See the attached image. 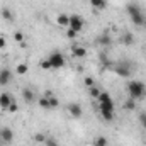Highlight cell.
Instances as JSON below:
<instances>
[{
  "label": "cell",
  "instance_id": "obj_1",
  "mask_svg": "<svg viewBox=\"0 0 146 146\" xmlns=\"http://www.w3.org/2000/svg\"><path fill=\"white\" fill-rule=\"evenodd\" d=\"M127 92L131 95V99L138 100V99H145L146 97V85L139 80H133L127 83Z\"/></svg>",
  "mask_w": 146,
  "mask_h": 146
},
{
  "label": "cell",
  "instance_id": "obj_2",
  "mask_svg": "<svg viewBox=\"0 0 146 146\" xmlns=\"http://www.w3.org/2000/svg\"><path fill=\"white\" fill-rule=\"evenodd\" d=\"M112 68H114V72L117 73L119 76H122V78H127V76H131V73H133L134 63L122 60V61H117L115 65H112Z\"/></svg>",
  "mask_w": 146,
  "mask_h": 146
},
{
  "label": "cell",
  "instance_id": "obj_3",
  "mask_svg": "<svg viewBox=\"0 0 146 146\" xmlns=\"http://www.w3.org/2000/svg\"><path fill=\"white\" fill-rule=\"evenodd\" d=\"M48 60H49V63H51V68H61V66H65V56H63L60 51L53 53Z\"/></svg>",
  "mask_w": 146,
  "mask_h": 146
},
{
  "label": "cell",
  "instance_id": "obj_4",
  "mask_svg": "<svg viewBox=\"0 0 146 146\" xmlns=\"http://www.w3.org/2000/svg\"><path fill=\"white\" fill-rule=\"evenodd\" d=\"M97 100H99V104H100L102 107H110V109H114V100H112V97H110L107 92H100V95L97 97Z\"/></svg>",
  "mask_w": 146,
  "mask_h": 146
},
{
  "label": "cell",
  "instance_id": "obj_5",
  "mask_svg": "<svg viewBox=\"0 0 146 146\" xmlns=\"http://www.w3.org/2000/svg\"><path fill=\"white\" fill-rule=\"evenodd\" d=\"M12 102H14V97L10 94H7V92L0 94V109L9 110V107L12 106Z\"/></svg>",
  "mask_w": 146,
  "mask_h": 146
},
{
  "label": "cell",
  "instance_id": "obj_6",
  "mask_svg": "<svg viewBox=\"0 0 146 146\" xmlns=\"http://www.w3.org/2000/svg\"><path fill=\"white\" fill-rule=\"evenodd\" d=\"M0 139H2V143L10 145L12 139H14V133H12V129H10V127H2V129H0Z\"/></svg>",
  "mask_w": 146,
  "mask_h": 146
},
{
  "label": "cell",
  "instance_id": "obj_7",
  "mask_svg": "<svg viewBox=\"0 0 146 146\" xmlns=\"http://www.w3.org/2000/svg\"><path fill=\"white\" fill-rule=\"evenodd\" d=\"M70 29H73L75 33H78L82 27H83V19L80 15H70Z\"/></svg>",
  "mask_w": 146,
  "mask_h": 146
},
{
  "label": "cell",
  "instance_id": "obj_8",
  "mask_svg": "<svg viewBox=\"0 0 146 146\" xmlns=\"http://www.w3.org/2000/svg\"><path fill=\"white\" fill-rule=\"evenodd\" d=\"M95 42H97L99 46H110V44H112V39H110L109 33H102L100 36H97Z\"/></svg>",
  "mask_w": 146,
  "mask_h": 146
},
{
  "label": "cell",
  "instance_id": "obj_9",
  "mask_svg": "<svg viewBox=\"0 0 146 146\" xmlns=\"http://www.w3.org/2000/svg\"><path fill=\"white\" fill-rule=\"evenodd\" d=\"M68 110H70V114H72V117H75V119H78V117H82V107H80V104H76V102H73V104H70L68 106Z\"/></svg>",
  "mask_w": 146,
  "mask_h": 146
},
{
  "label": "cell",
  "instance_id": "obj_10",
  "mask_svg": "<svg viewBox=\"0 0 146 146\" xmlns=\"http://www.w3.org/2000/svg\"><path fill=\"white\" fill-rule=\"evenodd\" d=\"M100 115H102V119L104 121H114V109H110V107H102L100 106Z\"/></svg>",
  "mask_w": 146,
  "mask_h": 146
},
{
  "label": "cell",
  "instance_id": "obj_11",
  "mask_svg": "<svg viewBox=\"0 0 146 146\" xmlns=\"http://www.w3.org/2000/svg\"><path fill=\"white\" fill-rule=\"evenodd\" d=\"M22 97H24V100L27 102V104H31V102H34L36 100V94H34V90L33 88H24L22 90Z\"/></svg>",
  "mask_w": 146,
  "mask_h": 146
},
{
  "label": "cell",
  "instance_id": "obj_12",
  "mask_svg": "<svg viewBox=\"0 0 146 146\" xmlns=\"http://www.w3.org/2000/svg\"><path fill=\"white\" fill-rule=\"evenodd\" d=\"M72 54L75 58H85V56H87V49H85L83 46H73Z\"/></svg>",
  "mask_w": 146,
  "mask_h": 146
},
{
  "label": "cell",
  "instance_id": "obj_13",
  "mask_svg": "<svg viewBox=\"0 0 146 146\" xmlns=\"http://www.w3.org/2000/svg\"><path fill=\"white\" fill-rule=\"evenodd\" d=\"M131 21H133V24H134V26H145L146 17L143 15V12H139V14L133 15V17H131Z\"/></svg>",
  "mask_w": 146,
  "mask_h": 146
},
{
  "label": "cell",
  "instance_id": "obj_14",
  "mask_svg": "<svg viewBox=\"0 0 146 146\" xmlns=\"http://www.w3.org/2000/svg\"><path fill=\"white\" fill-rule=\"evenodd\" d=\"M9 82H10V72L5 68L0 72V85H7Z\"/></svg>",
  "mask_w": 146,
  "mask_h": 146
},
{
  "label": "cell",
  "instance_id": "obj_15",
  "mask_svg": "<svg viewBox=\"0 0 146 146\" xmlns=\"http://www.w3.org/2000/svg\"><path fill=\"white\" fill-rule=\"evenodd\" d=\"M90 3H92L94 9H97V10H104V9L107 7V2H106V0H90Z\"/></svg>",
  "mask_w": 146,
  "mask_h": 146
},
{
  "label": "cell",
  "instance_id": "obj_16",
  "mask_svg": "<svg viewBox=\"0 0 146 146\" xmlns=\"http://www.w3.org/2000/svg\"><path fill=\"white\" fill-rule=\"evenodd\" d=\"M126 10H127V14L133 17V15H136V14H139L141 12V9L138 7V5H134V3H129L127 7H126Z\"/></svg>",
  "mask_w": 146,
  "mask_h": 146
},
{
  "label": "cell",
  "instance_id": "obj_17",
  "mask_svg": "<svg viewBox=\"0 0 146 146\" xmlns=\"http://www.w3.org/2000/svg\"><path fill=\"white\" fill-rule=\"evenodd\" d=\"M122 42H124L126 46H131V44L134 42V36H133V33H126V34L122 36Z\"/></svg>",
  "mask_w": 146,
  "mask_h": 146
},
{
  "label": "cell",
  "instance_id": "obj_18",
  "mask_svg": "<svg viewBox=\"0 0 146 146\" xmlns=\"http://www.w3.org/2000/svg\"><path fill=\"white\" fill-rule=\"evenodd\" d=\"M58 24H60V26H68V24H70V17H68L66 14H60V15H58Z\"/></svg>",
  "mask_w": 146,
  "mask_h": 146
},
{
  "label": "cell",
  "instance_id": "obj_19",
  "mask_svg": "<svg viewBox=\"0 0 146 146\" xmlns=\"http://www.w3.org/2000/svg\"><path fill=\"white\" fill-rule=\"evenodd\" d=\"M2 15H3V19H5V21H9V22H12V21H14V14H12V12H10V9H7V7L2 10Z\"/></svg>",
  "mask_w": 146,
  "mask_h": 146
},
{
  "label": "cell",
  "instance_id": "obj_20",
  "mask_svg": "<svg viewBox=\"0 0 146 146\" xmlns=\"http://www.w3.org/2000/svg\"><path fill=\"white\" fill-rule=\"evenodd\" d=\"M37 102H39V106H41L42 109H51V106H49V97H48V95L42 97V99H39Z\"/></svg>",
  "mask_w": 146,
  "mask_h": 146
},
{
  "label": "cell",
  "instance_id": "obj_21",
  "mask_svg": "<svg viewBox=\"0 0 146 146\" xmlns=\"http://www.w3.org/2000/svg\"><path fill=\"white\" fill-rule=\"evenodd\" d=\"M99 60H100V63H102L104 66H112V63L109 61V58H107L106 53H100V54H99Z\"/></svg>",
  "mask_w": 146,
  "mask_h": 146
},
{
  "label": "cell",
  "instance_id": "obj_22",
  "mask_svg": "<svg viewBox=\"0 0 146 146\" xmlns=\"http://www.w3.org/2000/svg\"><path fill=\"white\" fill-rule=\"evenodd\" d=\"M134 107H136V100H134V99H129V100H126V102H124V109L133 110Z\"/></svg>",
  "mask_w": 146,
  "mask_h": 146
},
{
  "label": "cell",
  "instance_id": "obj_23",
  "mask_svg": "<svg viewBox=\"0 0 146 146\" xmlns=\"http://www.w3.org/2000/svg\"><path fill=\"white\" fill-rule=\"evenodd\" d=\"M44 145H46V146H60V143H58V141H56L54 138H46Z\"/></svg>",
  "mask_w": 146,
  "mask_h": 146
},
{
  "label": "cell",
  "instance_id": "obj_24",
  "mask_svg": "<svg viewBox=\"0 0 146 146\" xmlns=\"http://www.w3.org/2000/svg\"><path fill=\"white\" fill-rule=\"evenodd\" d=\"M90 95H92V97H95V99H97V97H99V95H100V88H97V87H95V85H94V87H90Z\"/></svg>",
  "mask_w": 146,
  "mask_h": 146
},
{
  "label": "cell",
  "instance_id": "obj_25",
  "mask_svg": "<svg viewBox=\"0 0 146 146\" xmlns=\"http://www.w3.org/2000/svg\"><path fill=\"white\" fill-rule=\"evenodd\" d=\"M46 95H48V97H49V106H51V109H53V107H56V106H58V104H60V100H58V99H56V97H51V95H49V94H46Z\"/></svg>",
  "mask_w": 146,
  "mask_h": 146
},
{
  "label": "cell",
  "instance_id": "obj_26",
  "mask_svg": "<svg viewBox=\"0 0 146 146\" xmlns=\"http://www.w3.org/2000/svg\"><path fill=\"white\" fill-rule=\"evenodd\" d=\"M34 141H36V143H44V141H46V136H44L42 133H37L36 136H34Z\"/></svg>",
  "mask_w": 146,
  "mask_h": 146
},
{
  "label": "cell",
  "instance_id": "obj_27",
  "mask_svg": "<svg viewBox=\"0 0 146 146\" xmlns=\"http://www.w3.org/2000/svg\"><path fill=\"white\" fill-rule=\"evenodd\" d=\"M17 73L19 75H26L27 73V65H17Z\"/></svg>",
  "mask_w": 146,
  "mask_h": 146
},
{
  "label": "cell",
  "instance_id": "obj_28",
  "mask_svg": "<svg viewBox=\"0 0 146 146\" xmlns=\"http://www.w3.org/2000/svg\"><path fill=\"white\" fill-rule=\"evenodd\" d=\"M107 145V139L106 138H97L95 139V146H106Z\"/></svg>",
  "mask_w": 146,
  "mask_h": 146
},
{
  "label": "cell",
  "instance_id": "obj_29",
  "mask_svg": "<svg viewBox=\"0 0 146 146\" xmlns=\"http://www.w3.org/2000/svg\"><path fill=\"white\" fill-rule=\"evenodd\" d=\"M139 122L143 124V127L146 129V112H141L139 114Z\"/></svg>",
  "mask_w": 146,
  "mask_h": 146
},
{
  "label": "cell",
  "instance_id": "obj_30",
  "mask_svg": "<svg viewBox=\"0 0 146 146\" xmlns=\"http://www.w3.org/2000/svg\"><path fill=\"white\" fill-rule=\"evenodd\" d=\"M41 68H44V70H49V68H51V63H49V60H44V61H41Z\"/></svg>",
  "mask_w": 146,
  "mask_h": 146
},
{
  "label": "cell",
  "instance_id": "obj_31",
  "mask_svg": "<svg viewBox=\"0 0 146 146\" xmlns=\"http://www.w3.org/2000/svg\"><path fill=\"white\" fill-rule=\"evenodd\" d=\"M85 85H87L88 88H90V87H94V80H92L90 76H87V78H85Z\"/></svg>",
  "mask_w": 146,
  "mask_h": 146
},
{
  "label": "cell",
  "instance_id": "obj_32",
  "mask_svg": "<svg viewBox=\"0 0 146 146\" xmlns=\"http://www.w3.org/2000/svg\"><path fill=\"white\" fill-rule=\"evenodd\" d=\"M14 37H15V41L22 42V39H24V34H22V33H15V34H14Z\"/></svg>",
  "mask_w": 146,
  "mask_h": 146
},
{
  "label": "cell",
  "instance_id": "obj_33",
  "mask_svg": "<svg viewBox=\"0 0 146 146\" xmlns=\"http://www.w3.org/2000/svg\"><path fill=\"white\" fill-rule=\"evenodd\" d=\"M66 36L70 37V39H73V37H76V33H75V31H73V29H70V31H68V33H66Z\"/></svg>",
  "mask_w": 146,
  "mask_h": 146
},
{
  "label": "cell",
  "instance_id": "obj_34",
  "mask_svg": "<svg viewBox=\"0 0 146 146\" xmlns=\"http://www.w3.org/2000/svg\"><path fill=\"white\" fill-rule=\"evenodd\" d=\"M9 110H10V112H15V110H17V106H15V102H12V106L9 107Z\"/></svg>",
  "mask_w": 146,
  "mask_h": 146
},
{
  "label": "cell",
  "instance_id": "obj_35",
  "mask_svg": "<svg viewBox=\"0 0 146 146\" xmlns=\"http://www.w3.org/2000/svg\"><path fill=\"white\" fill-rule=\"evenodd\" d=\"M2 48H5V39H3V37H0V49H2Z\"/></svg>",
  "mask_w": 146,
  "mask_h": 146
},
{
  "label": "cell",
  "instance_id": "obj_36",
  "mask_svg": "<svg viewBox=\"0 0 146 146\" xmlns=\"http://www.w3.org/2000/svg\"><path fill=\"white\" fill-rule=\"evenodd\" d=\"M0 146H2V141H0Z\"/></svg>",
  "mask_w": 146,
  "mask_h": 146
},
{
  "label": "cell",
  "instance_id": "obj_37",
  "mask_svg": "<svg viewBox=\"0 0 146 146\" xmlns=\"http://www.w3.org/2000/svg\"><path fill=\"white\" fill-rule=\"evenodd\" d=\"M0 141H2V139H0Z\"/></svg>",
  "mask_w": 146,
  "mask_h": 146
},
{
  "label": "cell",
  "instance_id": "obj_38",
  "mask_svg": "<svg viewBox=\"0 0 146 146\" xmlns=\"http://www.w3.org/2000/svg\"><path fill=\"white\" fill-rule=\"evenodd\" d=\"M145 24H146V22H145Z\"/></svg>",
  "mask_w": 146,
  "mask_h": 146
}]
</instances>
